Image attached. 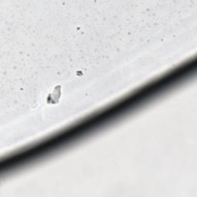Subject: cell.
<instances>
[{"mask_svg":"<svg viewBox=\"0 0 197 197\" xmlns=\"http://www.w3.org/2000/svg\"><path fill=\"white\" fill-rule=\"evenodd\" d=\"M60 92H61V88H60V86L59 85L57 88H55V89H54V91L52 92V94L49 96V98H48V103H51V100H54V103H56L55 100H59V98L60 96H56V94L60 93Z\"/></svg>","mask_w":197,"mask_h":197,"instance_id":"cell-1","label":"cell"}]
</instances>
